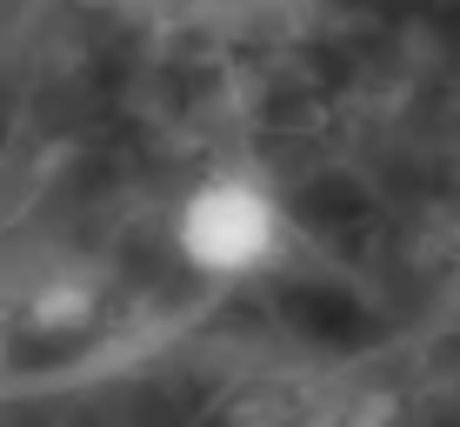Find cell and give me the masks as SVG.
Returning a JSON list of instances; mask_svg holds the SVG:
<instances>
[{"label": "cell", "mask_w": 460, "mask_h": 427, "mask_svg": "<svg viewBox=\"0 0 460 427\" xmlns=\"http://www.w3.org/2000/svg\"><path fill=\"white\" fill-rule=\"evenodd\" d=\"M87 314H93V294L74 288V280H60V288H47L34 300V327H81Z\"/></svg>", "instance_id": "cell-2"}, {"label": "cell", "mask_w": 460, "mask_h": 427, "mask_svg": "<svg viewBox=\"0 0 460 427\" xmlns=\"http://www.w3.org/2000/svg\"><path fill=\"white\" fill-rule=\"evenodd\" d=\"M280 241H288V208L253 173H208L173 214L181 261L214 280H247L261 267H274Z\"/></svg>", "instance_id": "cell-1"}]
</instances>
